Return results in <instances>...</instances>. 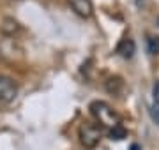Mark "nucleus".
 <instances>
[{"label": "nucleus", "instance_id": "obj_1", "mask_svg": "<svg viewBox=\"0 0 159 150\" xmlns=\"http://www.w3.org/2000/svg\"><path fill=\"white\" fill-rule=\"evenodd\" d=\"M90 113L92 117L96 118V122L101 127H106V129H113L120 124V117L111 110V106L104 101H94L90 104Z\"/></svg>", "mask_w": 159, "mask_h": 150}, {"label": "nucleus", "instance_id": "obj_2", "mask_svg": "<svg viewBox=\"0 0 159 150\" xmlns=\"http://www.w3.org/2000/svg\"><path fill=\"white\" fill-rule=\"evenodd\" d=\"M102 131L99 124H90L85 122L83 126L80 127V141L85 148H94L99 141H101Z\"/></svg>", "mask_w": 159, "mask_h": 150}, {"label": "nucleus", "instance_id": "obj_3", "mask_svg": "<svg viewBox=\"0 0 159 150\" xmlns=\"http://www.w3.org/2000/svg\"><path fill=\"white\" fill-rule=\"evenodd\" d=\"M18 94V87L14 80L9 76H0V104H9L14 101Z\"/></svg>", "mask_w": 159, "mask_h": 150}, {"label": "nucleus", "instance_id": "obj_4", "mask_svg": "<svg viewBox=\"0 0 159 150\" xmlns=\"http://www.w3.org/2000/svg\"><path fill=\"white\" fill-rule=\"evenodd\" d=\"M67 2L71 6V9L81 18H90L92 12H94L92 0H67Z\"/></svg>", "mask_w": 159, "mask_h": 150}, {"label": "nucleus", "instance_id": "obj_5", "mask_svg": "<svg viewBox=\"0 0 159 150\" xmlns=\"http://www.w3.org/2000/svg\"><path fill=\"white\" fill-rule=\"evenodd\" d=\"M117 53H119L122 58H133V55L136 53V44H134V41L129 39V37H125L119 42V46H117Z\"/></svg>", "mask_w": 159, "mask_h": 150}, {"label": "nucleus", "instance_id": "obj_6", "mask_svg": "<svg viewBox=\"0 0 159 150\" xmlns=\"http://www.w3.org/2000/svg\"><path fill=\"white\" fill-rule=\"evenodd\" d=\"M150 117H152V120L159 126V81L154 83L152 104H150Z\"/></svg>", "mask_w": 159, "mask_h": 150}, {"label": "nucleus", "instance_id": "obj_7", "mask_svg": "<svg viewBox=\"0 0 159 150\" xmlns=\"http://www.w3.org/2000/svg\"><path fill=\"white\" fill-rule=\"evenodd\" d=\"M18 29H20V27H18V21L12 20V18H6V20L2 21V25H0V30H2L4 34H7V35L14 34Z\"/></svg>", "mask_w": 159, "mask_h": 150}, {"label": "nucleus", "instance_id": "obj_8", "mask_svg": "<svg viewBox=\"0 0 159 150\" xmlns=\"http://www.w3.org/2000/svg\"><path fill=\"white\" fill-rule=\"evenodd\" d=\"M147 51H148V55H157L159 53V37L148 35L147 37Z\"/></svg>", "mask_w": 159, "mask_h": 150}, {"label": "nucleus", "instance_id": "obj_9", "mask_svg": "<svg viewBox=\"0 0 159 150\" xmlns=\"http://www.w3.org/2000/svg\"><path fill=\"white\" fill-rule=\"evenodd\" d=\"M125 136H127V131L122 127V124H119V126L113 127V129H110V138L115 139V141H120V139H124Z\"/></svg>", "mask_w": 159, "mask_h": 150}, {"label": "nucleus", "instance_id": "obj_10", "mask_svg": "<svg viewBox=\"0 0 159 150\" xmlns=\"http://www.w3.org/2000/svg\"><path fill=\"white\" fill-rule=\"evenodd\" d=\"M131 150H138V145H133V147H131Z\"/></svg>", "mask_w": 159, "mask_h": 150}]
</instances>
